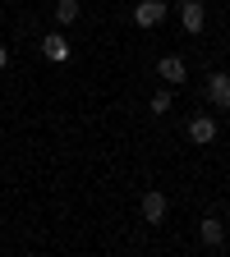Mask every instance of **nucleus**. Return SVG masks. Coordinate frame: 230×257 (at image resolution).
Here are the masks:
<instances>
[{
	"instance_id": "nucleus-1",
	"label": "nucleus",
	"mask_w": 230,
	"mask_h": 257,
	"mask_svg": "<svg viewBox=\"0 0 230 257\" xmlns=\"http://www.w3.org/2000/svg\"><path fill=\"white\" fill-rule=\"evenodd\" d=\"M166 207H171L166 193H157V188L143 193V220H147V225H161V220H166Z\"/></svg>"
},
{
	"instance_id": "nucleus-2",
	"label": "nucleus",
	"mask_w": 230,
	"mask_h": 257,
	"mask_svg": "<svg viewBox=\"0 0 230 257\" xmlns=\"http://www.w3.org/2000/svg\"><path fill=\"white\" fill-rule=\"evenodd\" d=\"M161 19H166V0H143V5H134V23L138 28H157Z\"/></svg>"
},
{
	"instance_id": "nucleus-3",
	"label": "nucleus",
	"mask_w": 230,
	"mask_h": 257,
	"mask_svg": "<svg viewBox=\"0 0 230 257\" xmlns=\"http://www.w3.org/2000/svg\"><path fill=\"white\" fill-rule=\"evenodd\" d=\"M42 55H46L51 64H64V60H69V55H74V46H69V42H64V37H60V32H46V37H42Z\"/></svg>"
},
{
	"instance_id": "nucleus-4",
	"label": "nucleus",
	"mask_w": 230,
	"mask_h": 257,
	"mask_svg": "<svg viewBox=\"0 0 230 257\" xmlns=\"http://www.w3.org/2000/svg\"><path fill=\"white\" fill-rule=\"evenodd\" d=\"M189 138H193V143H198V147H207V143H216V119H212V115H198V119H193V124H189Z\"/></svg>"
},
{
	"instance_id": "nucleus-5",
	"label": "nucleus",
	"mask_w": 230,
	"mask_h": 257,
	"mask_svg": "<svg viewBox=\"0 0 230 257\" xmlns=\"http://www.w3.org/2000/svg\"><path fill=\"white\" fill-rule=\"evenodd\" d=\"M207 96H212V106H225V110H230V74H212Z\"/></svg>"
},
{
	"instance_id": "nucleus-6",
	"label": "nucleus",
	"mask_w": 230,
	"mask_h": 257,
	"mask_svg": "<svg viewBox=\"0 0 230 257\" xmlns=\"http://www.w3.org/2000/svg\"><path fill=\"white\" fill-rule=\"evenodd\" d=\"M157 74L166 78V83H184V60L180 55H161L157 60Z\"/></svg>"
},
{
	"instance_id": "nucleus-7",
	"label": "nucleus",
	"mask_w": 230,
	"mask_h": 257,
	"mask_svg": "<svg viewBox=\"0 0 230 257\" xmlns=\"http://www.w3.org/2000/svg\"><path fill=\"white\" fill-rule=\"evenodd\" d=\"M184 28H189V32H203V28H207V10H203V0L184 5Z\"/></svg>"
},
{
	"instance_id": "nucleus-8",
	"label": "nucleus",
	"mask_w": 230,
	"mask_h": 257,
	"mask_svg": "<svg viewBox=\"0 0 230 257\" xmlns=\"http://www.w3.org/2000/svg\"><path fill=\"white\" fill-rule=\"evenodd\" d=\"M198 234H203V243H207V248H221V239H225V230H221V220H216V216H207V220H203V230H198Z\"/></svg>"
},
{
	"instance_id": "nucleus-9",
	"label": "nucleus",
	"mask_w": 230,
	"mask_h": 257,
	"mask_svg": "<svg viewBox=\"0 0 230 257\" xmlns=\"http://www.w3.org/2000/svg\"><path fill=\"white\" fill-rule=\"evenodd\" d=\"M79 19V0H60L55 5V23H74Z\"/></svg>"
},
{
	"instance_id": "nucleus-10",
	"label": "nucleus",
	"mask_w": 230,
	"mask_h": 257,
	"mask_svg": "<svg viewBox=\"0 0 230 257\" xmlns=\"http://www.w3.org/2000/svg\"><path fill=\"white\" fill-rule=\"evenodd\" d=\"M152 110L166 115V110H171V92H157V96H152Z\"/></svg>"
},
{
	"instance_id": "nucleus-11",
	"label": "nucleus",
	"mask_w": 230,
	"mask_h": 257,
	"mask_svg": "<svg viewBox=\"0 0 230 257\" xmlns=\"http://www.w3.org/2000/svg\"><path fill=\"white\" fill-rule=\"evenodd\" d=\"M5 64H10V51H5V46H0V69H5Z\"/></svg>"
},
{
	"instance_id": "nucleus-12",
	"label": "nucleus",
	"mask_w": 230,
	"mask_h": 257,
	"mask_svg": "<svg viewBox=\"0 0 230 257\" xmlns=\"http://www.w3.org/2000/svg\"><path fill=\"white\" fill-rule=\"evenodd\" d=\"M180 5H193V0H180Z\"/></svg>"
}]
</instances>
